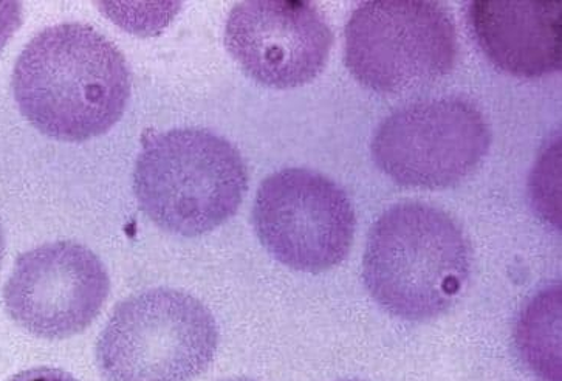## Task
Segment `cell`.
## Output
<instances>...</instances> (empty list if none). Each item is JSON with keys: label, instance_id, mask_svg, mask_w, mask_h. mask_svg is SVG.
I'll return each mask as SVG.
<instances>
[{"label": "cell", "instance_id": "cell-11", "mask_svg": "<svg viewBox=\"0 0 562 381\" xmlns=\"http://www.w3.org/2000/svg\"><path fill=\"white\" fill-rule=\"evenodd\" d=\"M520 357L542 380L561 381V285L539 292L516 327Z\"/></svg>", "mask_w": 562, "mask_h": 381}, {"label": "cell", "instance_id": "cell-13", "mask_svg": "<svg viewBox=\"0 0 562 381\" xmlns=\"http://www.w3.org/2000/svg\"><path fill=\"white\" fill-rule=\"evenodd\" d=\"M22 24L21 2H0V53Z\"/></svg>", "mask_w": 562, "mask_h": 381}, {"label": "cell", "instance_id": "cell-5", "mask_svg": "<svg viewBox=\"0 0 562 381\" xmlns=\"http://www.w3.org/2000/svg\"><path fill=\"white\" fill-rule=\"evenodd\" d=\"M458 32L439 2L373 0L346 25L345 61L352 77L381 96H403L454 70Z\"/></svg>", "mask_w": 562, "mask_h": 381}, {"label": "cell", "instance_id": "cell-3", "mask_svg": "<svg viewBox=\"0 0 562 381\" xmlns=\"http://www.w3.org/2000/svg\"><path fill=\"white\" fill-rule=\"evenodd\" d=\"M248 190L239 150L198 127L145 135L134 172L139 209L166 233L202 236L237 213Z\"/></svg>", "mask_w": 562, "mask_h": 381}, {"label": "cell", "instance_id": "cell-1", "mask_svg": "<svg viewBox=\"0 0 562 381\" xmlns=\"http://www.w3.org/2000/svg\"><path fill=\"white\" fill-rule=\"evenodd\" d=\"M14 100L41 134L79 143L100 137L122 120L131 74L122 52L86 24L48 26L19 55Z\"/></svg>", "mask_w": 562, "mask_h": 381}, {"label": "cell", "instance_id": "cell-8", "mask_svg": "<svg viewBox=\"0 0 562 381\" xmlns=\"http://www.w3.org/2000/svg\"><path fill=\"white\" fill-rule=\"evenodd\" d=\"M111 293L104 264L85 245L59 240L19 256L3 287L7 312L35 337L82 334Z\"/></svg>", "mask_w": 562, "mask_h": 381}, {"label": "cell", "instance_id": "cell-14", "mask_svg": "<svg viewBox=\"0 0 562 381\" xmlns=\"http://www.w3.org/2000/svg\"><path fill=\"white\" fill-rule=\"evenodd\" d=\"M7 381H79L71 373L55 368H35L22 371Z\"/></svg>", "mask_w": 562, "mask_h": 381}, {"label": "cell", "instance_id": "cell-7", "mask_svg": "<svg viewBox=\"0 0 562 381\" xmlns=\"http://www.w3.org/2000/svg\"><path fill=\"white\" fill-rule=\"evenodd\" d=\"M252 224L266 250L289 269L323 273L352 248L357 217L337 183L311 169L289 168L260 183Z\"/></svg>", "mask_w": 562, "mask_h": 381}, {"label": "cell", "instance_id": "cell-9", "mask_svg": "<svg viewBox=\"0 0 562 381\" xmlns=\"http://www.w3.org/2000/svg\"><path fill=\"white\" fill-rule=\"evenodd\" d=\"M225 45L248 77L284 90L318 77L329 59L334 35L315 3L250 0L233 7Z\"/></svg>", "mask_w": 562, "mask_h": 381}, {"label": "cell", "instance_id": "cell-4", "mask_svg": "<svg viewBox=\"0 0 562 381\" xmlns=\"http://www.w3.org/2000/svg\"><path fill=\"white\" fill-rule=\"evenodd\" d=\"M218 329L198 298L153 289L124 300L97 343L105 381H191L213 363Z\"/></svg>", "mask_w": 562, "mask_h": 381}, {"label": "cell", "instance_id": "cell-6", "mask_svg": "<svg viewBox=\"0 0 562 381\" xmlns=\"http://www.w3.org/2000/svg\"><path fill=\"white\" fill-rule=\"evenodd\" d=\"M492 145L484 113L463 98L418 101L392 113L372 139L376 166L402 187L441 190L476 171Z\"/></svg>", "mask_w": 562, "mask_h": 381}, {"label": "cell", "instance_id": "cell-17", "mask_svg": "<svg viewBox=\"0 0 562 381\" xmlns=\"http://www.w3.org/2000/svg\"><path fill=\"white\" fill-rule=\"evenodd\" d=\"M345 381H357V380H345Z\"/></svg>", "mask_w": 562, "mask_h": 381}, {"label": "cell", "instance_id": "cell-15", "mask_svg": "<svg viewBox=\"0 0 562 381\" xmlns=\"http://www.w3.org/2000/svg\"><path fill=\"white\" fill-rule=\"evenodd\" d=\"M3 251H5V237H3L2 225H0V266H2Z\"/></svg>", "mask_w": 562, "mask_h": 381}, {"label": "cell", "instance_id": "cell-10", "mask_svg": "<svg viewBox=\"0 0 562 381\" xmlns=\"http://www.w3.org/2000/svg\"><path fill=\"white\" fill-rule=\"evenodd\" d=\"M468 24L488 61L512 77L535 79L561 70L558 0H474Z\"/></svg>", "mask_w": 562, "mask_h": 381}, {"label": "cell", "instance_id": "cell-16", "mask_svg": "<svg viewBox=\"0 0 562 381\" xmlns=\"http://www.w3.org/2000/svg\"><path fill=\"white\" fill-rule=\"evenodd\" d=\"M224 381H252L248 379H233V380H224Z\"/></svg>", "mask_w": 562, "mask_h": 381}, {"label": "cell", "instance_id": "cell-12", "mask_svg": "<svg viewBox=\"0 0 562 381\" xmlns=\"http://www.w3.org/2000/svg\"><path fill=\"white\" fill-rule=\"evenodd\" d=\"M530 195L535 209L552 224L561 226V138L554 139L538 158L530 177Z\"/></svg>", "mask_w": 562, "mask_h": 381}, {"label": "cell", "instance_id": "cell-2", "mask_svg": "<svg viewBox=\"0 0 562 381\" xmlns=\"http://www.w3.org/2000/svg\"><path fill=\"white\" fill-rule=\"evenodd\" d=\"M471 271L470 244L458 222L428 203L384 211L366 245L364 284L384 309L406 321L450 311Z\"/></svg>", "mask_w": 562, "mask_h": 381}]
</instances>
